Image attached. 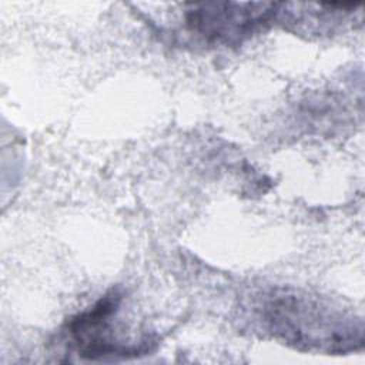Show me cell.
I'll list each match as a JSON object with an SVG mask.
<instances>
[{
	"mask_svg": "<svg viewBox=\"0 0 365 365\" xmlns=\"http://www.w3.org/2000/svg\"><path fill=\"white\" fill-rule=\"evenodd\" d=\"M278 3H201L187 13L191 33L210 43H240L269 23Z\"/></svg>",
	"mask_w": 365,
	"mask_h": 365,
	"instance_id": "obj_2",
	"label": "cell"
},
{
	"mask_svg": "<svg viewBox=\"0 0 365 365\" xmlns=\"http://www.w3.org/2000/svg\"><path fill=\"white\" fill-rule=\"evenodd\" d=\"M259 318L275 339L299 351L346 354L364 344L361 317L294 288H277L267 294L259 307Z\"/></svg>",
	"mask_w": 365,
	"mask_h": 365,
	"instance_id": "obj_1",
	"label": "cell"
},
{
	"mask_svg": "<svg viewBox=\"0 0 365 365\" xmlns=\"http://www.w3.org/2000/svg\"><path fill=\"white\" fill-rule=\"evenodd\" d=\"M121 299L118 291H111L67 322L66 332L81 356L94 359L106 355L127 356L140 352L141 348L120 342L114 332V319L120 311Z\"/></svg>",
	"mask_w": 365,
	"mask_h": 365,
	"instance_id": "obj_3",
	"label": "cell"
}]
</instances>
